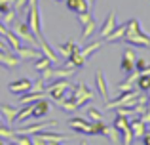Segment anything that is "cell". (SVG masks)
Segmentation results:
<instances>
[{
    "label": "cell",
    "mask_w": 150,
    "mask_h": 145,
    "mask_svg": "<svg viewBox=\"0 0 150 145\" xmlns=\"http://www.w3.org/2000/svg\"><path fill=\"white\" fill-rule=\"evenodd\" d=\"M125 25H127V29H125V34L122 38V42H127L131 46H139V48H148L150 46V34L141 29L139 19H129Z\"/></svg>",
    "instance_id": "6da1fadb"
},
{
    "label": "cell",
    "mask_w": 150,
    "mask_h": 145,
    "mask_svg": "<svg viewBox=\"0 0 150 145\" xmlns=\"http://www.w3.org/2000/svg\"><path fill=\"white\" fill-rule=\"evenodd\" d=\"M69 97H70V101L74 103V107H76V111H78L80 107L88 105V101L95 99V94H93L91 90L84 84V82H78L76 86H72V88H70Z\"/></svg>",
    "instance_id": "7a4b0ae2"
},
{
    "label": "cell",
    "mask_w": 150,
    "mask_h": 145,
    "mask_svg": "<svg viewBox=\"0 0 150 145\" xmlns=\"http://www.w3.org/2000/svg\"><path fill=\"white\" fill-rule=\"evenodd\" d=\"M27 25L36 36V40L40 36H44V33H42V15H40V10H38V4H29L27 6Z\"/></svg>",
    "instance_id": "3957f363"
},
{
    "label": "cell",
    "mask_w": 150,
    "mask_h": 145,
    "mask_svg": "<svg viewBox=\"0 0 150 145\" xmlns=\"http://www.w3.org/2000/svg\"><path fill=\"white\" fill-rule=\"evenodd\" d=\"M139 94L137 90H129V92H122L120 97H116L114 101H106L105 103V109L110 111V109H118V107H133L139 99Z\"/></svg>",
    "instance_id": "277c9868"
},
{
    "label": "cell",
    "mask_w": 150,
    "mask_h": 145,
    "mask_svg": "<svg viewBox=\"0 0 150 145\" xmlns=\"http://www.w3.org/2000/svg\"><path fill=\"white\" fill-rule=\"evenodd\" d=\"M76 17L82 25V38H86V40L91 38L97 31V21L93 19V15L89 14V11H84V14H78Z\"/></svg>",
    "instance_id": "5b68a950"
},
{
    "label": "cell",
    "mask_w": 150,
    "mask_h": 145,
    "mask_svg": "<svg viewBox=\"0 0 150 145\" xmlns=\"http://www.w3.org/2000/svg\"><path fill=\"white\" fill-rule=\"evenodd\" d=\"M51 128H57V120H40V122L33 124V126H23L13 132L15 134H23V136H33V134H40V130L46 132V130H51Z\"/></svg>",
    "instance_id": "8992f818"
},
{
    "label": "cell",
    "mask_w": 150,
    "mask_h": 145,
    "mask_svg": "<svg viewBox=\"0 0 150 145\" xmlns=\"http://www.w3.org/2000/svg\"><path fill=\"white\" fill-rule=\"evenodd\" d=\"M13 31L15 34H17L21 40H25V42H29L30 46H36V36L33 34V31L29 29V25H27V21H13Z\"/></svg>",
    "instance_id": "52a82bcc"
},
{
    "label": "cell",
    "mask_w": 150,
    "mask_h": 145,
    "mask_svg": "<svg viewBox=\"0 0 150 145\" xmlns=\"http://www.w3.org/2000/svg\"><path fill=\"white\" fill-rule=\"evenodd\" d=\"M21 63H23V61L19 59V56L15 52H11V50H8V52H0V65H2L6 71L17 69Z\"/></svg>",
    "instance_id": "ba28073f"
},
{
    "label": "cell",
    "mask_w": 150,
    "mask_h": 145,
    "mask_svg": "<svg viewBox=\"0 0 150 145\" xmlns=\"http://www.w3.org/2000/svg\"><path fill=\"white\" fill-rule=\"evenodd\" d=\"M135 61H137V56H135V50H131V48H127L124 52V56H122V63H120V69L124 73H131V71H135Z\"/></svg>",
    "instance_id": "9c48e42d"
},
{
    "label": "cell",
    "mask_w": 150,
    "mask_h": 145,
    "mask_svg": "<svg viewBox=\"0 0 150 145\" xmlns=\"http://www.w3.org/2000/svg\"><path fill=\"white\" fill-rule=\"evenodd\" d=\"M116 25H118V21H116V11H110L108 15H106V19L103 21V25L99 27V36H101V40L106 36V34H110L114 29H116Z\"/></svg>",
    "instance_id": "30bf717a"
},
{
    "label": "cell",
    "mask_w": 150,
    "mask_h": 145,
    "mask_svg": "<svg viewBox=\"0 0 150 145\" xmlns=\"http://www.w3.org/2000/svg\"><path fill=\"white\" fill-rule=\"evenodd\" d=\"M95 86L99 90V96L103 97V101H110V94H108V84H106V76L103 71H97L95 73Z\"/></svg>",
    "instance_id": "8fae6325"
},
{
    "label": "cell",
    "mask_w": 150,
    "mask_h": 145,
    "mask_svg": "<svg viewBox=\"0 0 150 145\" xmlns=\"http://www.w3.org/2000/svg\"><path fill=\"white\" fill-rule=\"evenodd\" d=\"M30 88H33V82H30L29 78H19V80H13V82L8 84V90H10L11 94H17V96L29 92Z\"/></svg>",
    "instance_id": "7c38bea8"
},
{
    "label": "cell",
    "mask_w": 150,
    "mask_h": 145,
    "mask_svg": "<svg viewBox=\"0 0 150 145\" xmlns=\"http://www.w3.org/2000/svg\"><path fill=\"white\" fill-rule=\"evenodd\" d=\"M65 4H67V10L72 11L74 15L84 14V11H89V8H91L88 0H65Z\"/></svg>",
    "instance_id": "4fadbf2b"
},
{
    "label": "cell",
    "mask_w": 150,
    "mask_h": 145,
    "mask_svg": "<svg viewBox=\"0 0 150 145\" xmlns=\"http://www.w3.org/2000/svg\"><path fill=\"white\" fill-rule=\"evenodd\" d=\"M48 115H50V103L46 101V97H42V99H38L36 103L33 105L30 116H34V119H46Z\"/></svg>",
    "instance_id": "5bb4252c"
},
{
    "label": "cell",
    "mask_w": 150,
    "mask_h": 145,
    "mask_svg": "<svg viewBox=\"0 0 150 145\" xmlns=\"http://www.w3.org/2000/svg\"><path fill=\"white\" fill-rule=\"evenodd\" d=\"M55 52H59L63 57H65V59H69V57L72 56V54L80 52V46H78L76 42H72V38H70V40H67V42H63V44H59Z\"/></svg>",
    "instance_id": "9a60e30c"
},
{
    "label": "cell",
    "mask_w": 150,
    "mask_h": 145,
    "mask_svg": "<svg viewBox=\"0 0 150 145\" xmlns=\"http://www.w3.org/2000/svg\"><path fill=\"white\" fill-rule=\"evenodd\" d=\"M15 54L19 56V59H21V61L38 59V57L42 56V52H40V50H36V48H27V46H21V48H19Z\"/></svg>",
    "instance_id": "2e32d148"
},
{
    "label": "cell",
    "mask_w": 150,
    "mask_h": 145,
    "mask_svg": "<svg viewBox=\"0 0 150 145\" xmlns=\"http://www.w3.org/2000/svg\"><path fill=\"white\" fill-rule=\"evenodd\" d=\"M40 136L42 139H44L46 143H50V141H53V143H63V141H67V139H70L72 136H69V134H57V132H40Z\"/></svg>",
    "instance_id": "e0dca14e"
},
{
    "label": "cell",
    "mask_w": 150,
    "mask_h": 145,
    "mask_svg": "<svg viewBox=\"0 0 150 145\" xmlns=\"http://www.w3.org/2000/svg\"><path fill=\"white\" fill-rule=\"evenodd\" d=\"M69 126L72 128L74 132H80V134H88V130H89V122L86 119H82V116H74V119H70Z\"/></svg>",
    "instance_id": "ac0fdd59"
},
{
    "label": "cell",
    "mask_w": 150,
    "mask_h": 145,
    "mask_svg": "<svg viewBox=\"0 0 150 145\" xmlns=\"http://www.w3.org/2000/svg\"><path fill=\"white\" fill-rule=\"evenodd\" d=\"M42 97H46V92H34V90H29V92H25V94L19 96V103H23V105L36 103V101L42 99Z\"/></svg>",
    "instance_id": "d6986e66"
},
{
    "label": "cell",
    "mask_w": 150,
    "mask_h": 145,
    "mask_svg": "<svg viewBox=\"0 0 150 145\" xmlns=\"http://www.w3.org/2000/svg\"><path fill=\"white\" fill-rule=\"evenodd\" d=\"M129 124H131L133 138H143L144 132H146V124H144L139 116H133V120H129Z\"/></svg>",
    "instance_id": "ffe728a7"
},
{
    "label": "cell",
    "mask_w": 150,
    "mask_h": 145,
    "mask_svg": "<svg viewBox=\"0 0 150 145\" xmlns=\"http://www.w3.org/2000/svg\"><path fill=\"white\" fill-rule=\"evenodd\" d=\"M125 29H127L125 23H124V25H120V27L116 25V29H114L110 34H106L103 40H105V42H122V38H124V34H125Z\"/></svg>",
    "instance_id": "44dd1931"
},
{
    "label": "cell",
    "mask_w": 150,
    "mask_h": 145,
    "mask_svg": "<svg viewBox=\"0 0 150 145\" xmlns=\"http://www.w3.org/2000/svg\"><path fill=\"white\" fill-rule=\"evenodd\" d=\"M4 38H6V44H8V48H10L11 52H17V50L23 46L21 44V38H19L13 31H8V33L4 34Z\"/></svg>",
    "instance_id": "7402d4cb"
},
{
    "label": "cell",
    "mask_w": 150,
    "mask_h": 145,
    "mask_svg": "<svg viewBox=\"0 0 150 145\" xmlns=\"http://www.w3.org/2000/svg\"><path fill=\"white\" fill-rule=\"evenodd\" d=\"M103 46V40H97V42H91V44H88V46H84V48H80V54L86 57V59H89V57L93 56V54L97 52Z\"/></svg>",
    "instance_id": "603a6c76"
},
{
    "label": "cell",
    "mask_w": 150,
    "mask_h": 145,
    "mask_svg": "<svg viewBox=\"0 0 150 145\" xmlns=\"http://www.w3.org/2000/svg\"><path fill=\"white\" fill-rule=\"evenodd\" d=\"M17 111H19V109L11 107V105H0V113L6 116V122H8V124H11V122L15 120V116H17Z\"/></svg>",
    "instance_id": "cb8c5ba5"
},
{
    "label": "cell",
    "mask_w": 150,
    "mask_h": 145,
    "mask_svg": "<svg viewBox=\"0 0 150 145\" xmlns=\"http://www.w3.org/2000/svg\"><path fill=\"white\" fill-rule=\"evenodd\" d=\"M106 132V126L103 120L99 122H89V130H88V136H105Z\"/></svg>",
    "instance_id": "d4e9b609"
},
{
    "label": "cell",
    "mask_w": 150,
    "mask_h": 145,
    "mask_svg": "<svg viewBox=\"0 0 150 145\" xmlns=\"http://www.w3.org/2000/svg\"><path fill=\"white\" fill-rule=\"evenodd\" d=\"M129 126H131V124H129V116H124V115H118L116 113V116H114V128L122 132Z\"/></svg>",
    "instance_id": "484cf974"
},
{
    "label": "cell",
    "mask_w": 150,
    "mask_h": 145,
    "mask_svg": "<svg viewBox=\"0 0 150 145\" xmlns=\"http://www.w3.org/2000/svg\"><path fill=\"white\" fill-rule=\"evenodd\" d=\"M50 65H53V63H51V61H50L46 56H40L38 59H34V63H33V69H34L36 73H40V71H44V69H48Z\"/></svg>",
    "instance_id": "4316f807"
},
{
    "label": "cell",
    "mask_w": 150,
    "mask_h": 145,
    "mask_svg": "<svg viewBox=\"0 0 150 145\" xmlns=\"http://www.w3.org/2000/svg\"><path fill=\"white\" fill-rule=\"evenodd\" d=\"M135 84L139 86L141 92H148V90H150V74H141L139 73V78H137Z\"/></svg>",
    "instance_id": "83f0119b"
},
{
    "label": "cell",
    "mask_w": 150,
    "mask_h": 145,
    "mask_svg": "<svg viewBox=\"0 0 150 145\" xmlns=\"http://www.w3.org/2000/svg\"><path fill=\"white\" fill-rule=\"evenodd\" d=\"M15 14H17V11H15L13 8H11V10H6V11H2V17H0V21H2L6 27H10L11 23L15 21Z\"/></svg>",
    "instance_id": "f1b7e54d"
},
{
    "label": "cell",
    "mask_w": 150,
    "mask_h": 145,
    "mask_svg": "<svg viewBox=\"0 0 150 145\" xmlns=\"http://www.w3.org/2000/svg\"><path fill=\"white\" fill-rule=\"evenodd\" d=\"M105 136H106V138H108L114 145H118V141H120V130H116L114 126H106Z\"/></svg>",
    "instance_id": "f546056e"
},
{
    "label": "cell",
    "mask_w": 150,
    "mask_h": 145,
    "mask_svg": "<svg viewBox=\"0 0 150 145\" xmlns=\"http://www.w3.org/2000/svg\"><path fill=\"white\" fill-rule=\"evenodd\" d=\"M33 105H34V103H29L27 107L19 109V111H17V116H15V120H19V122H23L25 119H29V116H30V113H33Z\"/></svg>",
    "instance_id": "4dcf8cb0"
},
{
    "label": "cell",
    "mask_w": 150,
    "mask_h": 145,
    "mask_svg": "<svg viewBox=\"0 0 150 145\" xmlns=\"http://www.w3.org/2000/svg\"><path fill=\"white\" fill-rule=\"evenodd\" d=\"M103 113L99 111V109H95V107H88V119L91 120V122H99V120H103Z\"/></svg>",
    "instance_id": "1f68e13d"
},
{
    "label": "cell",
    "mask_w": 150,
    "mask_h": 145,
    "mask_svg": "<svg viewBox=\"0 0 150 145\" xmlns=\"http://www.w3.org/2000/svg\"><path fill=\"white\" fill-rule=\"evenodd\" d=\"M120 136H122V145H131V141L135 139L133 138V132H131V126L125 128V130H122Z\"/></svg>",
    "instance_id": "d6a6232c"
},
{
    "label": "cell",
    "mask_w": 150,
    "mask_h": 145,
    "mask_svg": "<svg viewBox=\"0 0 150 145\" xmlns=\"http://www.w3.org/2000/svg\"><path fill=\"white\" fill-rule=\"evenodd\" d=\"M11 141L15 145H33V139H30L29 136H23V134H15Z\"/></svg>",
    "instance_id": "836d02e7"
},
{
    "label": "cell",
    "mask_w": 150,
    "mask_h": 145,
    "mask_svg": "<svg viewBox=\"0 0 150 145\" xmlns=\"http://www.w3.org/2000/svg\"><path fill=\"white\" fill-rule=\"evenodd\" d=\"M13 4H15V0H0V14L6 10H11Z\"/></svg>",
    "instance_id": "e575fe53"
},
{
    "label": "cell",
    "mask_w": 150,
    "mask_h": 145,
    "mask_svg": "<svg viewBox=\"0 0 150 145\" xmlns=\"http://www.w3.org/2000/svg\"><path fill=\"white\" fill-rule=\"evenodd\" d=\"M148 67V63H146V59H143V57H137V61H135V71H144V69Z\"/></svg>",
    "instance_id": "d590c367"
},
{
    "label": "cell",
    "mask_w": 150,
    "mask_h": 145,
    "mask_svg": "<svg viewBox=\"0 0 150 145\" xmlns=\"http://www.w3.org/2000/svg\"><path fill=\"white\" fill-rule=\"evenodd\" d=\"M33 145H46V141L38 134H33Z\"/></svg>",
    "instance_id": "8d00e7d4"
},
{
    "label": "cell",
    "mask_w": 150,
    "mask_h": 145,
    "mask_svg": "<svg viewBox=\"0 0 150 145\" xmlns=\"http://www.w3.org/2000/svg\"><path fill=\"white\" fill-rule=\"evenodd\" d=\"M8 31H10V29H8V27H6V25H4V23H2V21H0V36H2V38H4V34H6V33H8Z\"/></svg>",
    "instance_id": "74e56055"
},
{
    "label": "cell",
    "mask_w": 150,
    "mask_h": 145,
    "mask_svg": "<svg viewBox=\"0 0 150 145\" xmlns=\"http://www.w3.org/2000/svg\"><path fill=\"white\" fill-rule=\"evenodd\" d=\"M8 50H10V48H8V44L2 40V36H0V52H8Z\"/></svg>",
    "instance_id": "f35d334b"
},
{
    "label": "cell",
    "mask_w": 150,
    "mask_h": 145,
    "mask_svg": "<svg viewBox=\"0 0 150 145\" xmlns=\"http://www.w3.org/2000/svg\"><path fill=\"white\" fill-rule=\"evenodd\" d=\"M143 143H144V145H150V132H144V136H143Z\"/></svg>",
    "instance_id": "ab89813d"
},
{
    "label": "cell",
    "mask_w": 150,
    "mask_h": 145,
    "mask_svg": "<svg viewBox=\"0 0 150 145\" xmlns=\"http://www.w3.org/2000/svg\"><path fill=\"white\" fill-rule=\"evenodd\" d=\"M141 74H150V63H148V67L144 69V71H141Z\"/></svg>",
    "instance_id": "60d3db41"
},
{
    "label": "cell",
    "mask_w": 150,
    "mask_h": 145,
    "mask_svg": "<svg viewBox=\"0 0 150 145\" xmlns=\"http://www.w3.org/2000/svg\"><path fill=\"white\" fill-rule=\"evenodd\" d=\"M146 97H148V111H150V90H148V96Z\"/></svg>",
    "instance_id": "b9f144b4"
},
{
    "label": "cell",
    "mask_w": 150,
    "mask_h": 145,
    "mask_svg": "<svg viewBox=\"0 0 150 145\" xmlns=\"http://www.w3.org/2000/svg\"><path fill=\"white\" fill-rule=\"evenodd\" d=\"M0 145H15L13 141H11V143H4V141H0Z\"/></svg>",
    "instance_id": "7bdbcfd3"
},
{
    "label": "cell",
    "mask_w": 150,
    "mask_h": 145,
    "mask_svg": "<svg viewBox=\"0 0 150 145\" xmlns=\"http://www.w3.org/2000/svg\"><path fill=\"white\" fill-rule=\"evenodd\" d=\"M80 145H88V141H82V143H80Z\"/></svg>",
    "instance_id": "ee69618b"
},
{
    "label": "cell",
    "mask_w": 150,
    "mask_h": 145,
    "mask_svg": "<svg viewBox=\"0 0 150 145\" xmlns=\"http://www.w3.org/2000/svg\"><path fill=\"white\" fill-rule=\"evenodd\" d=\"M55 2H65V0H55Z\"/></svg>",
    "instance_id": "f6af8a7d"
},
{
    "label": "cell",
    "mask_w": 150,
    "mask_h": 145,
    "mask_svg": "<svg viewBox=\"0 0 150 145\" xmlns=\"http://www.w3.org/2000/svg\"><path fill=\"white\" fill-rule=\"evenodd\" d=\"M0 126H4V122H2V120H0Z\"/></svg>",
    "instance_id": "bcb514c9"
}]
</instances>
